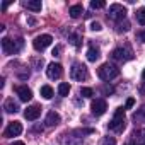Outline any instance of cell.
Segmentation results:
<instances>
[{"label":"cell","instance_id":"6da1fadb","mask_svg":"<svg viewBox=\"0 0 145 145\" xmlns=\"http://www.w3.org/2000/svg\"><path fill=\"white\" fill-rule=\"evenodd\" d=\"M97 75H99V79H103V80L108 82V80H113V79H116L120 75V68L114 67V65H111V63H103L97 68Z\"/></svg>","mask_w":145,"mask_h":145},{"label":"cell","instance_id":"7a4b0ae2","mask_svg":"<svg viewBox=\"0 0 145 145\" xmlns=\"http://www.w3.org/2000/svg\"><path fill=\"white\" fill-rule=\"evenodd\" d=\"M22 46H24V41L21 38L16 39V41H12L10 38H4L2 39V50H4L5 55H16V53H19L22 50Z\"/></svg>","mask_w":145,"mask_h":145},{"label":"cell","instance_id":"3957f363","mask_svg":"<svg viewBox=\"0 0 145 145\" xmlns=\"http://www.w3.org/2000/svg\"><path fill=\"white\" fill-rule=\"evenodd\" d=\"M109 130L118 131V133L125 130V109H123V108H118V109H116L113 120L109 121Z\"/></svg>","mask_w":145,"mask_h":145},{"label":"cell","instance_id":"277c9868","mask_svg":"<svg viewBox=\"0 0 145 145\" xmlns=\"http://www.w3.org/2000/svg\"><path fill=\"white\" fill-rule=\"evenodd\" d=\"M70 75H72V79H74V80H79V82L87 80L89 79L87 67L82 65V63H74V67H72V70H70Z\"/></svg>","mask_w":145,"mask_h":145},{"label":"cell","instance_id":"5b68a950","mask_svg":"<svg viewBox=\"0 0 145 145\" xmlns=\"http://www.w3.org/2000/svg\"><path fill=\"white\" fill-rule=\"evenodd\" d=\"M125 16H126V9H125L121 4H113V5H109V10H108V17H109V19L120 22V21L125 19Z\"/></svg>","mask_w":145,"mask_h":145},{"label":"cell","instance_id":"8992f818","mask_svg":"<svg viewBox=\"0 0 145 145\" xmlns=\"http://www.w3.org/2000/svg\"><path fill=\"white\" fill-rule=\"evenodd\" d=\"M51 41H53V38H51L50 34H41V36H36V38H34L33 46H34L36 51H43V50H46V48L51 44Z\"/></svg>","mask_w":145,"mask_h":145},{"label":"cell","instance_id":"52a82bcc","mask_svg":"<svg viewBox=\"0 0 145 145\" xmlns=\"http://www.w3.org/2000/svg\"><path fill=\"white\" fill-rule=\"evenodd\" d=\"M111 58L116 60V61H126L131 58V51L126 50V48H116L113 53H111Z\"/></svg>","mask_w":145,"mask_h":145},{"label":"cell","instance_id":"ba28073f","mask_svg":"<svg viewBox=\"0 0 145 145\" xmlns=\"http://www.w3.org/2000/svg\"><path fill=\"white\" fill-rule=\"evenodd\" d=\"M21 131H22V125H21L19 121H12V123H9V126L5 128L4 135H5L7 138H12V137L21 135Z\"/></svg>","mask_w":145,"mask_h":145},{"label":"cell","instance_id":"9c48e42d","mask_svg":"<svg viewBox=\"0 0 145 145\" xmlns=\"http://www.w3.org/2000/svg\"><path fill=\"white\" fill-rule=\"evenodd\" d=\"M91 109H92V114L101 116V114H104V113H106L108 104H106V101H104V99H96V101H92Z\"/></svg>","mask_w":145,"mask_h":145},{"label":"cell","instance_id":"30bf717a","mask_svg":"<svg viewBox=\"0 0 145 145\" xmlns=\"http://www.w3.org/2000/svg\"><path fill=\"white\" fill-rule=\"evenodd\" d=\"M61 74H63V68H61L60 63H50L48 68H46V75L50 79H60Z\"/></svg>","mask_w":145,"mask_h":145},{"label":"cell","instance_id":"8fae6325","mask_svg":"<svg viewBox=\"0 0 145 145\" xmlns=\"http://www.w3.org/2000/svg\"><path fill=\"white\" fill-rule=\"evenodd\" d=\"M16 94H17L19 99L24 101V103H27V101L33 97V92H31V89H29L27 86H16Z\"/></svg>","mask_w":145,"mask_h":145},{"label":"cell","instance_id":"7c38bea8","mask_svg":"<svg viewBox=\"0 0 145 145\" xmlns=\"http://www.w3.org/2000/svg\"><path fill=\"white\" fill-rule=\"evenodd\" d=\"M39 114H41V108H39L38 104H33V106H29V108L24 111V118H26V120H29V121L38 120V118H39Z\"/></svg>","mask_w":145,"mask_h":145},{"label":"cell","instance_id":"4fadbf2b","mask_svg":"<svg viewBox=\"0 0 145 145\" xmlns=\"http://www.w3.org/2000/svg\"><path fill=\"white\" fill-rule=\"evenodd\" d=\"M133 143L135 145H145V128H138L131 133Z\"/></svg>","mask_w":145,"mask_h":145},{"label":"cell","instance_id":"5bb4252c","mask_svg":"<svg viewBox=\"0 0 145 145\" xmlns=\"http://www.w3.org/2000/svg\"><path fill=\"white\" fill-rule=\"evenodd\" d=\"M44 123H46V126H56L60 123V114L55 113V111H50L46 120H44Z\"/></svg>","mask_w":145,"mask_h":145},{"label":"cell","instance_id":"9a60e30c","mask_svg":"<svg viewBox=\"0 0 145 145\" xmlns=\"http://www.w3.org/2000/svg\"><path fill=\"white\" fill-rule=\"evenodd\" d=\"M24 7L33 10V12H39L41 10V0H27V2H24Z\"/></svg>","mask_w":145,"mask_h":145},{"label":"cell","instance_id":"2e32d148","mask_svg":"<svg viewBox=\"0 0 145 145\" xmlns=\"http://www.w3.org/2000/svg\"><path fill=\"white\" fill-rule=\"evenodd\" d=\"M68 14H70V17H72V19H77V17H80V16L84 14V7H82L80 4L72 5V7H70V10H68Z\"/></svg>","mask_w":145,"mask_h":145},{"label":"cell","instance_id":"e0dca14e","mask_svg":"<svg viewBox=\"0 0 145 145\" xmlns=\"http://www.w3.org/2000/svg\"><path fill=\"white\" fill-rule=\"evenodd\" d=\"M4 109H5L7 113H17V111H19V104H17L14 99H7L5 104H4Z\"/></svg>","mask_w":145,"mask_h":145},{"label":"cell","instance_id":"ac0fdd59","mask_svg":"<svg viewBox=\"0 0 145 145\" xmlns=\"http://www.w3.org/2000/svg\"><path fill=\"white\" fill-rule=\"evenodd\" d=\"M99 56H101V55H99V48L91 46V48L87 50V60H89V61H96Z\"/></svg>","mask_w":145,"mask_h":145},{"label":"cell","instance_id":"d6986e66","mask_svg":"<svg viewBox=\"0 0 145 145\" xmlns=\"http://www.w3.org/2000/svg\"><path fill=\"white\" fill-rule=\"evenodd\" d=\"M116 31H118V33H126V31H130V22H128L126 19L116 22Z\"/></svg>","mask_w":145,"mask_h":145},{"label":"cell","instance_id":"ffe728a7","mask_svg":"<svg viewBox=\"0 0 145 145\" xmlns=\"http://www.w3.org/2000/svg\"><path fill=\"white\" fill-rule=\"evenodd\" d=\"M39 92H41V96H43L44 99H51V97H53V87H51V86H43V87L39 89Z\"/></svg>","mask_w":145,"mask_h":145},{"label":"cell","instance_id":"44dd1931","mask_svg":"<svg viewBox=\"0 0 145 145\" xmlns=\"http://www.w3.org/2000/svg\"><path fill=\"white\" fill-rule=\"evenodd\" d=\"M68 92H70V86H68V84L63 82V84L58 86V94H60V96H68Z\"/></svg>","mask_w":145,"mask_h":145},{"label":"cell","instance_id":"7402d4cb","mask_svg":"<svg viewBox=\"0 0 145 145\" xmlns=\"http://www.w3.org/2000/svg\"><path fill=\"white\" fill-rule=\"evenodd\" d=\"M137 21H138V24L145 26V7L138 9V12H137Z\"/></svg>","mask_w":145,"mask_h":145},{"label":"cell","instance_id":"603a6c76","mask_svg":"<svg viewBox=\"0 0 145 145\" xmlns=\"http://www.w3.org/2000/svg\"><path fill=\"white\" fill-rule=\"evenodd\" d=\"M68 38H70V43L74 44V46H80V36H79L77 33H72Z\"/></svg>","mask_w":145,"mask_h":145},{"label":"cell","instance_id":"cb8c5ba5","mask_svg":"<svg viewBox=\"0 0 145 145\" xmlns=\"http://www.w3.org/2000/svg\"><path fill=\"white\" fill-rule=\"evenodd\" d=\"M80 96L82 97H92L94 96V91L91 87H80Z\"/></svg>","mask_w":145,"mask_h":145},{"label":"cell","instance_id":"d4e9b609","mask_svg":"<svg viewBox=\"0 0 145 145\" xmlns=\"http://www.w3.org/2000/svg\"><path fill=\"white\" fill-rule=\"evenodd\" d=\"M106 4L103 2V0H92L91 2V9H103Z\"/></svg>","mask_w":145,"mask_h":145},{"label":"cell","instance_id":"484cf974","mask_svg":"<svg viewBox=\"0 0 145 145\" xmlns=\"http://www.w3.org/2000/svg\"><path fill=\"white\" fill-rule=\"evenodd\" d=\"M142 118H145V106H142V108L133 114V120H142Z\"/></svg>","mask_w":145,"mask_h":145},{"label":"cell","instance_id":"4316f807","mask_svg":"<svg viewBox=\"0 0 145 145\" xmlns=\"http://www.w3.org/2000/svg\"><path fill=\"white\" fill-rule=\"evenodd\" d=\"M101 145H116V140L113 137H104L103 142H101Z\"/></svg>","mask_w":145,"mask_h":145},{"label":"cell","instance_id":"83f0119b","mask_svg":"<svg viewBox=\"0 0 145 145\" xmlns=\"http://www.w3.org/2000/svg\"><path fill=\"white\" fill-rule=\"evenodd\" d=\"M91 29H92V31H101V29H103V26H101V22L94 21V22L91 24Z\"/></svg>","mask_w":145,"mask_h":145},{"label":"cell","instance_id":"f1b7e54d","mask_svg":"<svg viewBox=\"0 0 145 145\" xmlns=\"http://www.w3.org/2000/svg\"><path fill=\"white\" fill-rule=\"evenodd\" d=\"M133 104H135V99H133V97H130V99L126 101V104H125V108H126V109H130V108H131Z\"/></svg>","mask_w":145,"mask_h":145},{"label":"cell","instance_id":"f546056e","mask_svg":"<svg viewBox=\"0 0 145 145\" xmlns=\"http://www.w3.org/2000/svg\"><path fill=\"white\" fill-rule=\"evenodd\" d=\"M58 53H60V48H58V46H56V48H55V50H53V55H55V56H58Z\"/></svg>","mask_w":145,"mask_h":145},{"label":"cell","instance_id":"4dcf8cb0","mask_svg":"<svg viewBox=\"0 0 145 145\" xmlns=\"http://www.w3.org/2000/svg\"><path fill=\"white\" fill-rule=\"evenodd\" d=\"M140 39L145 43V31H142V33H140Z\"/></svg>","mask_w":145,"mask_h":145},{"label":"cell","instance_id":"1f68e13d","mask_svg":"<svg viewBox=\"0 0 145 145\" xmlns=\"http://www.w3.org/2000/svg\"><path fill=\"white\" fill-rule=\"evenodd\" d=\"M12 145H24V142H14Z\"/></svg>","mask_w":145,"mask_h":145},{"label":"cell","instance_id":"d6a6232c","mask_svg":"<svg viewBox=\"0 0 145 145\" xmlns=\"http://www.w3.org/2000/svg\"><path fill=\"white\" fill-rule=\"evenodd\" d=\"M142 79L145 80V68H143V72H142Z\"/></svg>","mask_w":145,"mask_h":145},{"label":"cell","instance_id":"836d02e7","mask_svg":"<svg viewBox=\"0 0 145 145\" xmlns=\"http://www.w3.org/2000/svg\"><path fill=\"white\" fill-rule=\"evenodd\" d=\"M125 145H135V143H133V142H130V143H125Z\"/></svg>","mask_w":145,"mask_h":145}]
</instances>
